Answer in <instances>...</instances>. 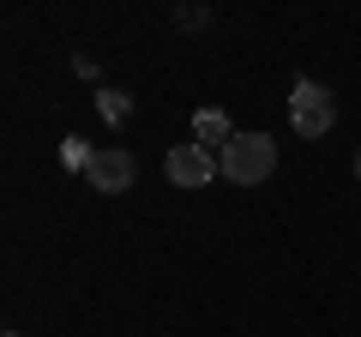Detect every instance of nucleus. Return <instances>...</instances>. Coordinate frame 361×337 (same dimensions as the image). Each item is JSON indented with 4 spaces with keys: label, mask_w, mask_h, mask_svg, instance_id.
<instances>
[{
    "label": "nucleus",
    "mask_w": 361,
    "mask_h": 337,
    "mask_svg": "<svg viewBox=\"0 0 361 337\" xmlns=\"http://www.w3.org/2000/svg\"><path fill=\"white\" fill-rule=\"evenodd\" d=\"M6 337H18V331H6Z\"/></svg>",
    "instance_id": "nucleus-9"
},
{
    "label": "nucleus",
    "mask_w": 361,
    "mask_h": 337,
    "mask_svg": "<svg viewBox=\"0 0 361 337\" xmlns=\"http://www.w3.org/2000/svg\"><path fill=\"white\" fill-rule=\"evenodd\" d=\"M97 109H103L109 127H127V121H133V97L127 91H97Z\"/></svg>",
    "instance_id": "nucleus-6"
},
{
    "label": "nucleus",
    "mask_w": 361,
    "mask_h": 337,
    "mask_svg": "<svg viewBox=\"0 0 361 337\" xmlns=\"http://www.w3.org/2000/svg\"><path fill=\"white\" fill-rule=\"evenodd\" d=\"M90 157H97V151H85V139H66L61 145V163L66 168H90Z\"/></svg>",
    "instance_id": "nucleus-7"
},
{
    "label": "nucleus",
    "mask_w": 361,
    "mask_h": 337,
    "mask_svg": "<svg viewBox=\"0 0 361 337\" xmlns=\"http://www.w3.org/2000/svg\"><path fill=\"white\" fill-rule=\"evenodd\" d=\"M217 163H223V181L259 187V181H271V168H277V139H271V133H235Z\"/></svg>",
    "instance_id": "nucleus-1"
},
{
    "label": "nucleus",
    "mask_w": 361,
    "mask_h": 337,
    "mask_svg": "<svg viewBox=\"0 0 361 337\" xmlns=\"http://www.w3.org/2000/svg\"><path fill=\"white\" fill-rule=\"evenodd\" d=\"M163 168H169V181H175V187H205V181L223 175V163L205 151V145H175V151L163 157Z\"/></svg>",
    "instance_id": "nucleus-4"
},
{
    "label": "nucleus",
    "mask_w": 361,
    "mask_h": 337,
    "mask_svg": "<svg viewBox=\"0 0 361 337\" xmlns=\"http://www.w3.org/2000/svg\"><path fill=\"white\" fill-rule=\"evenodd\" d=\"M235 139V127H229V115L223 109H199L193 115V145H205L211 157H223V145Z\"/></svg>",
    "instance_id": "nucleus-5"
},
{
    "label": "nucleus",
    "mask_w": 361,
    "mask_h": 337,
    "mask_svg": "<svg viewBox=\"0 0 361 337\" xmlns=\"http://www.w3.org/2000/svg\"><path fill=\"white\" fill-rule=\"evenodd\" d=\"M133 175H139V163H133L127 145H103V151L90 157V168H85V181L97 187V193H127Z\"/></svg>",
    "instance_id": "nucleus-3"
},
{
    "label": "nucleus",
    "mask_w": 361,
    "mask_h": 337,
    "mask_svg": "<svg viewBox=\"0 0 361 337\" xmlns=\"http://www.w3.org/2000/svg\"><path fill=\"white\" fill-rule=\"evenodd\" d=\"M289 127L301 139H325L337 127V103H331V91H325L319 78H295V91H289Z\"/></svg>",
    "instance_id": "nucleus-2"
},
{
    "label": "nucleus",
    "mask_w": 361,
    "mask_h": 337,
    "mask_svg": "<svg viewBox=\"0 0 361 337\" xmlns=\"http://www.w3.org/2000/svg\"><path fill=\"white\" fill-rule=\"evenodd\" d=\"M355 175H361V151H355Z\"/></svg>",
    "instance_id": "nucleus-8"
}]
</instances>
